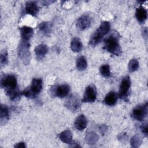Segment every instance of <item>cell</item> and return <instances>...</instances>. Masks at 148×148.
Instances as JSON below:
<instances>
[{"label": "cell", "instance_id": "obj_1", "mask_svg": "<svg viewBox=\"0 0 148 148\" xmlns=\"http://www.w3.org/2000/svg\"><path fill=\"white\" fill-rule=\"evenodd\" d=\"M1 86L11 100H15L20 95L16 77L12 74L3 75L1 79Z\"/></svg>", "mask_w": 148, "mask_h": 148}, {"label": "cell", "instance_id": "obj_2", "mask_svg": "<svg viewBox=\"0 0 148 148\" xmlns=\"http://www.w3.org/2000/svg\"><path fill=\"white\" fill-rule=\"evenodd\" d=\"M119 34L116 32H112L105 39L103 48L114 56H120L121 53V49L119 43Z\"/></svg>", "mask_w": 148, "mask_h": 148}, {"label": "cell", "instance_id": "obj_3", "mask_svg": "<svg viewBox=\"0 0 148 148\" xmlns=\"http://www.w3.org/2000/svg\"><path fill=\"white\" fill-rule=\"evenodd\" d=\"M110 30V23L108 21H103L99 28L94 32L92 35L89 44L91 46H95L98 45L103 37Z\"/></svg>", "mask_w": 148, "mask_h": 148}, {"label": "cell", "instance_id": "obj_4", "mask_svg": "<svg viewBox=\"0 0 148 148\" xmlns=\"http://www.w3.org/2000/svg\"><path fill=\"white\" fill-rule=\"evenodd\" d=\"M29 49V43L28 41L21 39L18 47V55L25 65H28L30 61L31 54Z\"/></svg>", "mask_w": 148, "mask_h": 148}, {"label": "cell", "instance_id": "obj_5", "mask_svg": "<svg viewBox=\"0 0 148 148\" xmlns=\"http://www.w3.org/2000/svg\"><path fill=\"white\" fill-rule=\"evenodd\" d=\"M131 87V80L128 76L124 77L120 83L119 96L125 101H128V97L129 95V90Z\"/></svg>", "mask_w": 148, "mask_h": 148}, {"label": "cell", "instance_id": "obj_6", "mask_svg": "<svg viewBox=\"0 0 148 148\" xmlns=\"http://www.w3.org/2000/svg\"><path fill=\"white\" fill-rule=\"evenodd\" d=\"M147 114V102L136 106L131 113L132 117L139 121H143Z\"/></svg>", "mask_w": 148, "mask_h": 148}, {"label": "cell", "instance_id": "obj_7", "mask_svg": "<svg viewBox=\"0 0 148 148\" xmlns=\"http://www.w3.org/2000/svg\"><path fill=\"white\" fill-rule=\"evenodd\" d=\"M51 94L53 97L64 98L66 97L70 91V87L66 84L53 87L50 89Z\"/></svg>", "mask_w": 148, "mask_h": 148}, {"label": "cell", "instance_id": "obj_8", "mask_svg": "<svg viewBox=\"0 0 148 148\" xmlns=\"http://www.w3.org/2000/svg\"><path fill=\"white\" fill-rule=\"evenodd\" d=\"M97 98V90L95 87L91 84L88 86L85 90L84 95L82 102H93Z\"/></svg>", "mask_w": 148, "mask_h": 148}, {"label": "cell", "instance_id": "obj_9", "mask_svg": "<svg viewBox=\"0 0 148 148\" xmlns=\"http://www.w3.org/2000/svg\"><path fill=\"white\" fill-rule=\"evenodd\" d=\"M92 18L88 14H84L77 20L76 26L80 30H84L90 27L91 24Z\"/></svg>", "mask_w": 148, "mask_h": 148}, {"label": "cell", "instance_id": "obj_10", "mask_svg": "<svg viewBox=\"0 0 148 148\" xmlns=\"http://www.w3.org/2000/svg\"><path fill=\"white\" fill-rule=\"evenodd\" d=\"M43 82L40 78H34L32 80L31 86L29 88V90L35 98L36 95L39 94L42 90Z\"/></svg>", "mask_w": 148, "mask_h": 148}, {"label": "cell", "instance_id": "obj_11", "mask_svg": "<svg viewBox=\"0 0 148 148\" xmlns=\"http://www.w3.org/2000/svg\"><path fill=\"white\" fill-rule=\"evenodd\" d=\"M80 103L78 96L73 94L70 96L66 101L65 106L72 111H76L80 107Z\"/></svg>", "mask_w": 148, "mask_h": 148}, {"label": "cell", "instance_id": "obj_12", "mask_svg": "<svg viewBox=\"0 0 148 148\" xmlns=\"http://www.w3.org/2000/svg\"><path fill=\"white\" fill-rule=\"evenodd\" d=\"M25 13L35 16L38 11V7L35 1H28L25 3Z\"/></svg>", "mask_w": 148, "mask_h": 148}, {"label": "cell", "instance_id": "obj_13", "mask_svg": "<svg viewBox=\"0 0 148 148\" xmlns=\"http://www.w3.org/2000/svg\"><path fill=\"white\" fill-rule=\"evenodd\" d=\"M22 40L28 41L33 35V29L28 26H23L20 28Z\"/></svg>", "mask_w": 148, "mask_h": 148}, {"label": "cell", "instance_id": "obj_14", "mask_svg": "<svg viewBox=\"0 0 148 148\" xmlns=\"http://www.w3.org/2000/svg\"><path fill=\"white\" fill-rule=\"evenodd\" d=\"M135 17L138 22L140 23H144L147 17L146 9L142 6L138 8L135 12Z\"/></svg>", "mask_w": 148, "mask_h": 148}, {"label": "cell", "instance_id": "obj_15", "mask_svg": "<svg viewBox=\"0 0 148 148\" xmlns=\"http://www.w3.org/2000/svg\"><path fill=\"white\" fill-rule=\"evenodd\" d=\"M47 50L48 49L46 45L40 44L37 46L35 49V53L37 59L39 60H42L47 54Z\"/></svg>", "mask_w": 148, "mask_h": 148}, {"label": "cell", "instance_id": "obj_16", "mask_svg": "<svg viewBox=\"0 0 148 148\" xmlns=\"http://www.w3.org/2000/svg\"><path fill=\"white\" fill-rule=\"evenodd\" d=\"M87 120L83 114H80L75 120V127L79 131L84 130L87 126Z\"/></svg>", "mask_w": 148, "mask_h": 148}, {"label": "cell", "instance_id": "obj_17", "mask_svg": "<svg viewBox=\"0 0 148 148\" xmlns=\"http://www.w3.org/2000/svg\"><path fill=\"white\" fill-rule=\"evenodd\" d=\"M117 99V95L114 91L109 92L104 99V103L108 106H113L116 104Z\"/></svg>", "mask_w": 148, "mask_h": 148}, {"label": "cell", "instance_id": "obj_18", "mask_svg": "<svg viewBox=\"0 0 148 148\" xmlns=\"http://www.w3.org/2000/svg\"><path fill=\"white\" fill-rule=\"evenodd\" d=\"M59 138L64 143L69 144L72 141V133L69 130H66L60 134Z\"/></svg>", "mask_w": 148, "mask_h": 148}, {"label": "cell", "instance_id": "obj_19", "mask_svg": "<svg viewBox=\"0 0 148 148\" xmlns=\"http://www.w3.org/2000/svg\"><path fill=\"white\" fill-rule=\"evenodd\" d=\"M82 43L80 39L78 38H74L71 44V48L74 52H79L82 49Z\"/></svg>", "mask_w": 148, "mask_h": 148}, {"label": "cell", "instance_id": "obj_20", "mask_svg": "<svg viewBox=\"0 0 148 148\" xmlns=\"http://www.w3.org/2000/svg\"><path fill=\"white\" fill-rule=\"evenodd\" d=\"M38 28L39 31L45 35H48L50 33L51 25L49 22L41 23L39 25Z\"/></svg>", "mask_w": 148, "mask_h": 148}, {"label": "cell", "instance_id": "obj_21", "mask_svg": "<svg viewBox=\"0 0 148 148\" xmlns=\"http://www.w3.org/2000/svg\"><path fill=\"white\" fill-rule=\"evenodd\" d=\"M76 68L79 71H83L86 69L87 66V61L84 56H80L78 57L76 62Z\"/></svg>", "mask_w": 148, "mask_h": 148}, {"label": "cell", "instance_id": "obj_22", "mask_svg": "<svg viewBox=\"0 0 148 148\" xmlns=\"http://www.w3.org/2000/svg\"><path fill=\"white\" fill-rule=\"evenodd\" d=\"M1 123L3 124L5 121H6L9 119V109L8 108L3 104L1 105Z\"/></svg>", "mask_w": 148, "mask_h": 148}, {"label": "cell", "instance_id": "obj_23", "mask_svg": "<svg viewBox=\"0 0 148 148\" xmlns=\"http://www.w3.org/2000/svg\"><path fill=\"white\" fill-rule=\"evenodd\" d=\"M98 135L94 132H90L87 134L86 142L90 145L94 144L98 140Z\"/></svg>", "mask_w": 148, "mask_h": 148}, {"label": "cell", "instance_id": "obj_24", "mask_svg": "<svg viewBox=\"0 0 148 148\" xmlns=\"http://www.w3.org/2000/svg\"><path fill=\"white\" fill-rule=\"evenodd\" d=\"M99 71L101 74L105 77H108L110 75V67L108 64H104L102 65L99 68Z\"/></svg>", "mask_w": 148, "mask_h": 148}, {"label": "cell", "instance_id": "obj_25", "mask_svg": "<svg viewBox=\"0 0 148 148\" xmlns=\"http://www.w3.org/2000/svg\"><path fill=\"white\" fill-rule=\"evenodd\" d=\"M139 68V62L136 59H132L128 63V69L130 72L136 71Z\"/></svg>", "mask_w": 148, "mask_h": 148}, {"label": "cell", "instance_id": "obj_26", "mask_svg": "<svg viewBox=\"0 0 148 148\" xmlns=\"http://www.w3.org/2000/svg\"><path fill=\"white\" fill-rule=\"evenodd\" d=\"M142 143V139L138 135L134 136L131 139V145L132 147H139Z\"/></svg>", "mask_w": 148, "mask_h": 148}, {"label": "cell", "instance_id": "obj_27", "mask_svg": "<svg viewBox=\"0 0 148 148\" xmlns=\"http://www.w3.org/2000/svg\"><path fill=\"white\" fill-rule=\"evenodd\" d=\"M8 52L6 50H3L1 53L0 56V62L1 66H3L8 63Z\"/></svg>", "mask_w": 148, "mask_h": 148}, {"label": "cell", "instance_id": "obj_28", "mask_svg": "<svg viewBox=\"0 0 148 148\" xmlns=\"http://www.w3.org/2000/svg\"><path fill=\"white\" fill-rule=\"evenodd\" d=\"M140 129L142 131V132L146 136L147 135V124H142V125L140 127Z\"/></svg>", "mask_w": 148, "mask_h": 148}, {"label": "cell", "instance_id": "obj_29", "mask_svg": "<svg viewBox=\"0 0 148 148\" xmlns=\"http://www.w3.org/2000/svg\"><path fill=\"white\" fill-rule=\"evenodd\" d=\"M14 147H20V148H24L25 147V144L24 142H20V143H17L16 145L14 146Z\"/></svg>", "mask_w": 148, "mask_h": 148}]
</instances>
